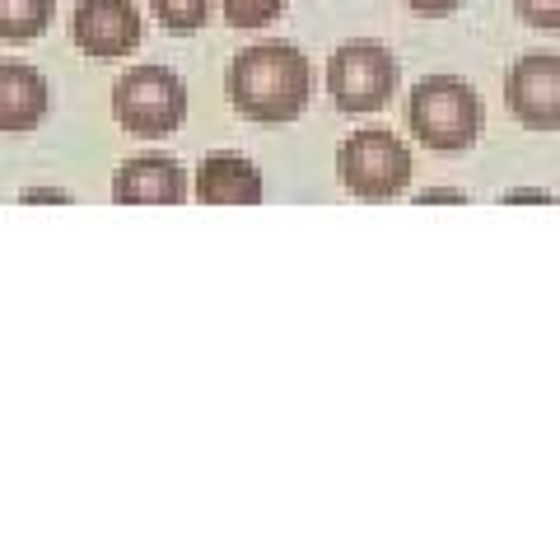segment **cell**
I'll return each mask as SVG.
<instances>
[{"mask_svg": "<svg viewBox=\"0 0 560 560\" xmlns=\"http://www.w3.org/2000/svg\"><path fill=\"white\" fill-rule=\"evenodd\" d=\"M187 178L183 168L164 160V154H145V160H127L113 178L117 206H183Z\"/></svg>", "mask_w": 560, "mask_h": 560, "instance_id": "ba28073f", "label": "cell"}, {"mask_svg": "<svg viewBox=\"0 0 560 560\" xmlns=\"http://www.w3.org/2000/svg\"><path fill=\"white\" fill-rule=\"evenodd\" d=\"M504 98L528 131H560V57L551 51L518 57L504 80Z\"/></svg>", "mask_w": 560, "mask_h": 560, "instance_id": "8992f818", "label": "cell"}, {"mask_svg": "<svg viewBox=\"0 0 560 560\" xmlns=\"http://www.w3.org/2000/svg\"><path fill=\"white\" fill-rule=\"evenodd\" d=\"M337 173H341V187L355 191V197H364V201H393L411 183V150L401 145L393 131H383V127L355 131L350 140H341Z\"/></svg>", "mask_w": 560, "mask_h": 560, "instance_id": "277c9868", "label": "cell"}, {"mask_svg": "<svg viewBox=\"0 0 560 560\" xmlns=\"http://www.w3.org/2000/svg\"><path fill=\"white\" fill-rule=\"evenodd\" d=\"M154 14H160V24L168 33H197L206 24V10L210 0H150Z\"/></svg>", "mask_w": 560, "mask_h": 560, "instance_id": "7c38bea8", "label": "cell"}, {"mask_svg": "<svg viewBox=\"0 0 560 560\" xmlns=\"http://www.w3.org/2000/svg\"><path fill=\"white\" fill-rule=\"evenodd\" d=\"M285 0H224V24L234 28H267L271 20H280Z\"/></svg>", "mask_w": 560, "mask_h": 560, "instance_id": "4fadbf2b", "label": "cell"}, {"mask_svg": "<svg viewBox=\"0 0 560 560\" xmlns=\"http://www.w3.org/2000/svg\"><path fill=\"white\" fill-rule=\"evenodd\" d=\"M197 197L206 206H257L261 173L238 154H210L197 168Z\"/></svg>", "mask_w": 560, "mask_h": 560, "instance_id": "30bf717a", "label": "cell"}, {"mask_svg": "<svg viewBox=\"0 0 560 560\" xmlns=\"http://www.w3.org/2000/svg\"><path fill=\"white\" fill-rule=\"evenodd\" d=\"M397 80H401V70L393 61V51L378 43H346L327 61V94L350 117L378 113L393 98Z\"/></svg>", "mask_w": 560, "mask_h": 560, "instance_id": "5b68a950", "label": "cell"}, {"mask_svg": "<svg viewBox=\"0 0 560 560\" xmlns=\"http://www.w3.org/2000/svg\"><path fill=\"white\" fill-rule=\"evenodd\" d=\"M407 5L416 10V14H430V20H440V14H453L463 5V0H407Z\"/></svg>", "mask_w": 560, "mask_h": 560, "instance_id": "9a60e30c", "label": "cell"}, {"mask_svg": "<svg viewBox=\"0 0 560 560\" xmlns=\"http://www.w3.org/2000/svg\"><path fill=\"white\" fill-rule=\"evenodd\" d=\"M313 70L308 57L290 43H257L238 51L230 66V103L248 121H294L308 108Z\"/></svg>", "mask_w": 560, "mask_h": 560, "instance_id": "6da1fadb", "label": "cell"}, {"mask_svg": "<svg viewBox=\"0 0 560 560\" xmlns=\"http://www.w3.org/2000/svg\"><path fill=\"white\" fill-rule=\"evenodd\" d=\"M51 24V0H0V43H33Z\"/></svg>", "mask_w": 560, "mask_h": 560, "instance_id": "8fae6325", "label": "cell"}, {"mask_svg": "<svg viewBox=\"0 0 560 560\" xmlns=\"http://www.w3.org/2000/svg\"><path fill=\"white\" fill-rule=\"evenodd\" d=\"M113 117L121 131L164 140L187 117V84L168 66H131L113 90Z\"/></svg>", "mask_w": 560, "mask_h": 560, "instance_id": "3957f363", "label": "cell"}, {"mask_svg": "<svg viewBox=\"0 0 560 560\" xmlns=\"http://www.w3.org/2000/svg\"><path fill=\"white\" fill-rule=\"evenodd\" d=\"M514 14L528 28H560V0H514Z\"/></svg>", "mask_w": 560, "mask_h": 560, "instance_id": "5bb4252c", "label": "cell"}, {"mask_svg": "<svg viewBox=\"0 0 560 560\" xmlns=\"http://www.w3.org/2000/svg\"><path fill=\"white\" fill-rule=\"evenodd\" d=\"M47 80L24 61H0V131L24 136L47 117Z\"/></svg>", "mask_w": 560, "mask_h": 560, "instance_id": "9c48e42d", "label": "cell"}, {"mask_svg": "<svg viewBox=\"0 0 560 560\" xmlns=\"http://www.w3.org/2000/svg\"><path fill=\"white\" fill-rule=\"evenodd\" d=\"M407 121L425 150L458 154L477 145V136H481V98L458 75H430L411 90Z\"/></svg>", "mask_w": 560, "mask_h": 560, "instance_id": "7a4b0ae2", "label": "cell"}, {"mask_svg": "<svg viewBox=\"0 0 560 560\" xmlns=\"http://www.w3.org/2000/svg\"><path fill=\"white\" fill-rule=\"evenodd\" d=\"M430 201H463V191H425L420 206H430Z\"/></svg>", "mask_w": 560, "mask_h": 560, "instance_id": "2e32d148", "label": "cell"}, {"mask_svg": "<svg viewBox=\"0 0 560 560\" xmlns=\"http://www.w3.org/2000/svg\"><path fill=\"white\" fill-rule=\"evenodd\" d=\"M70 38L98 61H117L140 43V14L131 0H80L75 20H70Z\"/></svg>", "mask_w": 560, "mask_h": 560, "instance_id": "52a82bcc", "label": "cell"}]
</instances>
